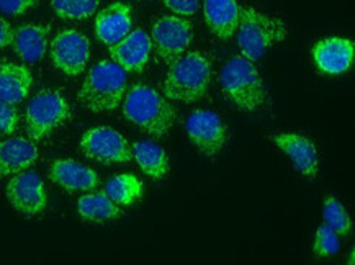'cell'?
Here are the masks:
<instances>
[{"mask_svg": "<svg viewBox=\"0 0 355 265\" xmlns=\"http://www.w3.org/2000/svg\"><path fill=\"white\" fill-rule=\"evenodd\" d=\"M236 38L243 53L241 56L257 61L286 38V25L280 18L266 15L252 7H244L239 10Z\"/></svg>", "mask_w": 355, "mask_h": 265, "instance_id": "cell-5", "label": "cell"}, {"mask_svg": "<svg viewBox=\"0 0 355 265\" xmlns=\"http://www.w3.org/2000/svg\"><path fill=\"white\" fill-rule=\"evenodd\" d=\"M7 198L13 208L24 216H38L48 207L44 182L36 172L15 173L7 184Z\"/></svg>", "mask_w": 355, "mask_h": 265, "instance_id": "cell-11", "label": "cell"}, {"mask_svg": "<svg viewBox=\"0 0 355 265\" xmlns=\"http://www.w3.org/2000/svg\"><path fill=\"white\" fill-rule=\"evenodd\" d=\"M40 0H0V12L7 15H24L38 6Z\"/></svg>", "mask_w": 355, "mask_h": 265, "instance_id": "cell-28", "label": "cell"}, {"mask_svg": "<svg viewBox=\"0 0 355 265\" xmlns=\"http://www.w3.org/2000/svg\"><path fill=\"white\" fill-rule=\"evenodd\" d=\"M238 0H205L203 15L207 26L216 38L231 40L239 25Z\"/></svg>", "mask_w": 355, "mask_h": 265, "instance_id": "cell-17", "label": "cell"}, {"mask_svg": "<svg viewBox=\"0 0 355 265\" xmlns=\"http://www.w3.org/2000/svg\"><path fill=\"white\" fill-rule=\"evenodd\" d=\"M272 139L277 148L288 156L291 164L303 177L309 180L316 179L320 172V159H318L316 146L311 141L297 132H280Z\"/></svg>", "mask_w": 355, "mask_h": 265, "instance_id": "cell-14", "label": "cell"}, {"mask_svg": "<svg viewBox=\"0 0 355 265\" xmlns=\"http://www.w3.org/2000/svg\"><path fill=\"white\" fill-rule=\"evenodd\" d=\"M151 38L143 28L131 30L125 38L110 46L112 61L126 72H143L151 58Z\"/></svg>", "mask_w": 355, "mask_h": 265, "instance_id": "cell-13", "label": "cell"}, {"mask_svg": "<svg viewBox=\"0 0 355 265\" xmlns=\"http://www.w3.org/2000/svg\"><path fill=\"white\" fill-rule=\"evenodd\" d=\"M77 212L80 218L92 223H107L121 216V210L110 200L105 191H95L80 196L77 202Z\"/></svg>", "mask_w": 355, "mask_h": 265, "instance_id": "cell-22", "label": "cell"}, {"mask_svg": "<svg viewBox=\"0 0 355 265\" xmlns=\"http://www.w3.org/2000/svg\"><path fill=\"white\" fill-rule=\"evenodd\" d=\"M322 216H324L326 225L338 236H347L352 230V221H350L347 210L336 196H326L322 203Z\"/></svg>", "mask_w": 355, "mask_h": 265, "instance_id": "cell-25", "label": "cell"}, {"mask_svg": "<svg viewBox=\"0 0 355 265\" xmlns=\"http://www.w3.org/2000/svg\"><path fill=\"white\" fill-rule=\"evenodd\" d=\"M18 117L17 108L13 105L0 102V135H12L18 128Z\"/></svg>", "mask_w": 355, "mask_h": 265, "instance_id": "cell-27", "label": "cell"}, {"mask_svg": "<svg viewBox=\"0 0 355 265\" xmlns=\"http://www.w3.org/2000/svg\"><path fill=\"white\" fill-rule=\"evenodd\" d=\"M105 194L118 207H130L143 196L144 187L133 173H120L107 182Z\"/></svg>", "mask_w": 355, "mask_h": 265, "instance_id": "cell-23", "label": "cell"}, {"mask_svg": "<svg viewBox=\"0 0 355 265\" xmlns=\"http://www.w3.org/2000/svg\"><path fill=\"white\" fill-rule=\"evenodd\" d=\"M71 105L59 90L44 89L26 105L25 125L31 139H46L71 120Z\"/></svg>", "mask_w": 355, "mask_h": 265, "instance_id": "cell-6", "label": "cell"}, {"mask_svg": "<svg viewBox=\"0 0 355 265\" xmlns=\"http://www.w3.org/2000/svg\"><path fill=\"white\" fill-rule=\"evenodd\" d=\"M354 43L340 36H329L320 40L311 49L316 69L327 76H339L350 69L354 62Z\"/></svg>", "mask_w": 355, "mask_h": 265, "instance_id": "cell-12", "label": "cell"}, {"mask_svg": "<svg viewBox=\"0 0 355 265\" xmlns=\"http://www.w3.org/2000/svg\"><path fill=\"white\" fill-rule=\"evenodd\" d=\"M164 6L169 8L171 12H174L175 15H193L198 12L200 2L202 0H162Z\"/></svg>", "mask_w": 355, "mask_h": 265, "instance_id": "cell-29", "label": "cell"}, {"mask_svg": "<svg viewBox=\"0 0 355 265\" xmlns=\"http://www.w3.org/2000/svg\"><path fill=\"white\" fill-rule=\"evenodd\" d=\"M123 115L141 130L162 138L175 123V110L162 94L149 85H133L126 92Z\"/></svg>", "mask_w": 355, "mask_h": 265, "instance_id": "cell-3", "label": "cell"}, {"mask_svg": "<svg viewBox=\"0 0 355 265\" xmlns=\"http://www.w3.org/2000/svg\"><path fill=\"white\" fill-rule=\"evenodd\" d=\"M133 13L130 6L123 2H115L95 17V35L107 46H113L125 38L133 26Z\"/></svg>", "mask_w": 355, "mask_h": 265, "instance_id": "cell-16", "label": "cell"}, {"mask_svg": "<svg viewBox=\"0 0 355 265\" xmlns=\"http://www.w3.org/2000/svg\"><path fill=\"white\" fill-rule=\"evenodd\" d=\"M340 242L339 236L331 230L327 225H322L318 228L315 234V242H313V254L318 259H326L331 255H336L339 253Z\"/></svg>", "mask_w": 355, "mask_h": 265, "instance_id": "cell-26", "label": "cell"}, {"mask_svg": "<svg viewBox=\"0 0 355 265\" xmlns=\"http://www.w3.org/2000/svg\"><path fill=\"white\" fill-rule=\"evenodd\" d=\"M102 0H51L54 13L62 20H85L92 17Z\"/></svg>", "mask_w": 355, "mask_h": 265, "instance_id": "cell-24", "label": "cell"}, {"mask_svg": "<svg viewBox=\"0 0 355 265\" xmlns=\"http://www.w3.org/2000/svg\"><path fill=\"white\" fill-rule=\"evenodd\" d=\"M185 130L200 153L208 157L218 156L227 143V128L215 112L195 110L187 118Z\"/></svg>", "mask_w": 355, "mask_h": 265, "instance_id": "cell-10", "label": "cell"}, {"mask_svg": "<svg viewBox=\"0 0 355 265\" xmlns=\"http://www.w3.org/2000/svg\"><path fill=\"white\" fill-rule=\"evenodd\" d=\"M79 146L85 156L103 166L126 164L133 159L131 146L125 136L108 126L90 128L82 135Z\"/></svg>", "mask_w": 355, "mask_h": 265, "instance_id": "cell-7", "label": "cell"}, {"mask_svg": "<svg viewBox=\"0 0 355 265\" xmlns=\"http://www.w3.org/2000/svg\"><path fill=\"white\" fill-rule=\"evenodd\" d=\"M131 153H133L135 161L138 162L139 169L146 176L154 180H161L164 177H167L171 169L169 157H167L166 151L157 143L149 139L138 141L131 148Z\"/></svg>", "mask_w": 355, "mask_h": 265, "instance_id": "cell-21", "label": "cell"}, {"mask_svg": "<svg viewBox=\"0 0 355 265\" xmlns=\"http://www.w3.org/2000/svg\"><path fill=\"white\" fill-rule=\"evenodd\" d=\"M49 179L62 190L76 194V191H90L100 185L98 173L84 164L72 159H58L49 167Z\"/></svg>", "mask_w": 355, "mask_h": 265, "instance_id": "cell-15", "label": "cell"}, {"mask_svg": "<svg viewBox=\"0 0 355 265\" xmlns=\"http://www.w3.org/2000/svg\"><path fill=\"white\" fill-rule=\"evenodd\" d=\"M128 85V74L113 61H100L89 71L82 84L79 102L89 112H112L121 103Z\"/></svg>", "mask_w": 355, "mask_h": 265, "instance_id": "cell-4", "label": "cell"}, {"mask_svg": "<svg viewBox=\"0 0 355 265\" xmlns=\"http://www.w3.org/2000/svg\"><path fill=\"white\" fill-rule=\"evenodd\" d=\"M220 84L225 99L241 112L254 113L267 107L268 97L262 76L248 58H231L221 69Z\"/></svg>", "mask_w": 355, "mask_h": 265, "instance_id": "cell-1", "label": "cell"}, {"mask_svg": "<svg viewBox=\"0 0 355 265\" xmlns=\"http://www.w3.org/2000/svg\"><path fill=\"white\" fill-rule=\"evenodd\" d=\"M193 41V26L187 18L171 15L157 18L153 25L151 43L161 61L172 64L189 51Z\"/></svg>", "mask_w": 355, "mask_h": 265, "instance_id": "cell-8", "label": "cell"}, {"mask_svg": "<svg viewBox=\"0 0 355 265\" xmlns=\"http://www.w3.org/2000/svg\"><path fill=\"white\" fill-rule=\"evenodd\" d=\"M350 265H354V250L350 253Z\"/></svg>", "mask_w": 355, "mask_h": 265, "instance_id": "cell-31", "label": "cell"}, {"mask_svg": "<svg viewBox=\"0 0 355 265\" xmlns=\"http://www.w3.org/2000/svg\"><path fill=\"white\" fill-rule=\"evenodd\" d=\"M13 41V28L6 18L0 17V48H7Z\"/></svg>", "mask_w": 355, "mask_h": 265, "instance_id": "cell-30", "label": "cell"}, {"mask_svg": "<svg viewBox=\"0 0 355 265\" xmlns=\"http://www.w3.org/2000/svg\"><path fill=\"white\" fill-rule=\"evenodd\" d=\"M49 25L26 24L13 31V49L25 62L35 64L46 56L49 44Z\"/></svg>", "mask_w": 355, "mask_h": 265, "instance_id": "cell-19", "label": "cell"}, {"mask_svg": "<svg viewBox=\"0 0 355 265\" xmlns=\"http://www.w3.org/2000/svg\"><path fill=\"white\" fill-rule=\"evenodd\" d=\"M33 87V76L28 67L15 62L0 66V102L18 105L28 97Z\"/></svg>", "mask_w": 355, "mask_h": 265, "instance_id": "cell-20", "label": "cell"}, {"mask_svg": "<svg viewBox=\"0 0 355 265\" xmlns=\"http://www.w3.org/2000/svg\"><path fill=\"white\" fill-rule=\"evenodd\" d=\"M210 84V58L202 51H190L171 64L162 87L167 99L182 103H195L208 94Z\"/></svg>", "mask_w": 355, "mask_h": 265, "instance_id": "cell-2", "label": "cell"}, {"mask_svg": "<svg viewBox=\"0 0 355 265\" xmlns=\"http://www.w3.org/2000/svg\"><path fill=\"white\" fill-rule=\"evenodd\" d=\"M40 151L33 141L25 138H10L0 143V179L15 176L36 162Z\"/></svg>", "mask_w": 355, "mask_h": 265, "instance_id": "cell-18", "label": "cell"}, {"mask_svg": "<svg viewBox=\"0 0 355 265\" xmlns=\"http://www.w3.org/2000/svg\"><path fill=\"white\" fill-rule=\"evenodd\" d=\"M53 66L64 76H80L90 59V41L79 30L59 31L49 46Z\"/></svg>", "mask_w": 355, "mask_h": 265, "instance_id": "cell-9", "label": "cell"}]
</instances>
